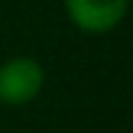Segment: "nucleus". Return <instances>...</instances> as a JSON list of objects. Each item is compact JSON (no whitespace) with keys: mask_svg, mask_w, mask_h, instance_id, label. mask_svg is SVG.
I'll use <instances>...</instances> for the list:
<instances>
[{"mask_svg":"<svg viewBox=\"0 0 133 133\" xmlns=\"http://www.w3.org/2000/svg\"><path fill=\"white\" fill-rule=\"evenodd\" d=\"M46 84V71L35 57H11L0 65V103L27 106L41 95Z\"/></svg>","mask_w":133,"mask_h":133,"instance_id":"nucleus-1","label":"nucleus"},{"mask_svg":"<svg viewBox=\"0 0 133 133\" xmlns=\"http://www.w3.org/2000/svg\"><path fill=\"white\" fill-rule=\"evenodd\" d=\"M71 25L87 35L111 33L128 14V0H65Z\"/></svg>","mask_w":133,"mask_h":133,"instance_id":"nucleus-2","label":"nucleus"}]
</instances>
